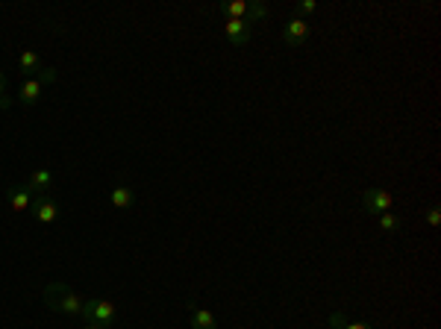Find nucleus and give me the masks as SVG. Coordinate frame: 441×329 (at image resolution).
Here are the masks:
<instances>
[{"mask_svg":"<svg viewBox=\"0 0 441 329\" xmlns=\"http://www.w3.org/2000/svg\"><path fill=\"white\" fill-rule=\"evenodd\" d=\"M188 324H192V329H218L215 315L197 303H188Z\"/></svg>","mask_w":441,"mask_h":329,"instance_id":"7","label":"nucleus"},{"mask_svg":"<svg viewBox=\"0 0 441 329\" xmlns=\"http://www.w3.org/2000/svg\"><path fill=\"white\" fill-rule=\"evenodd\" d=\"M18 68L24 77H36L41 68H45V62H41V56L36 53V50H24V53L18 56Z\"/></svg>","mask_w":441,"mask_h":329,"instance_id":"11","label":"nucleus"},{"mask_svg":"<svg viewBox=\"0 0 441 329\" xmlns=\"http://www.w3.org/2000/svg\"><path fill=\"white\" fill-rule=\"evenodd\" d=\"M115 315H118V306H115L112 300H100V297H89L86 306H82V317L91 324H100V326H112Z\"/></svg>","mask_w":441,"mask_h":329,"instance_id":"3","label":"nucleus"},{"mask_svg":"<svg viewBox=\"0 0 441 329\" xmlns=\"http://www.w3.org/2000/svg\"><path fill=\"white\" fill-rule=\"evenodd\" d=\"M268 12H271V6L265 3V0H259V3H247V15H245V21H247L250 27H253V24H259V21H265Z\"/></svg>","mask_w":441,"mask_h":329,"instance_id":"13","label":"nucleus"},{"mask_svg":"<svg viewBox=\"0 0 441 329\" xmlns=\"http://www.w3.org/2000/svg\"><path fill=\"white\" fill-rule=\"evenodd\" d=\"M56 80V68H41L36 77H24L18 86V100L24 103V106H33V103H38L41 91H45L47 82Z\"/></svg>","mask_w":441,"mask_h":329,"instance_id":"2","label":"nucleus"},{"mask_svg":"<svg viewBox=\"0 0 441 329\" xmlns=\"http://www.w3.org/2000/svg\"><path fill=\"white\" fill-rule=\"evenodd\" d=\"M109 203H112L118 212L133 209V206H135V191L130 188L127 182H118V185H115V188L109 191Z\"/></svg>","mask_w":441,"mask_h":329,"instance_id":"10","label":"nucleus"},{"mask_svg":"<svg viewBox=\"0 0 441 329\" xmlns=\"http://www.w3.org/2000/svg\"><path fill=\"white\" fill-rule=\"evenodd\" d=\"M220 12L227 18H245L247 15V0H227L224 6H220Z\"/></svg>","mask_w":441,"mask_h":329,"instance_id":"16","label":"nucleus"},{"mask_svg":"<svg viewBox=\"0 0 441 329\" xmlns=\"http://www.w3.org/2000/svg\"><path fill=\"white\" fill-rule=\"evenodd\" d=\"M30 191L33 194H47V188L54 185V173H50L47 168H36L33 173H30Z\"/></svg>","mask_w":441,"mask_h":329,"instance_id":"12","label":"nucleus"},{"mask_svg":"<svg viewBox=\"0 0 441 329\" xmlns=\"http://www.w3.org/2000/svg\"><path fill=\"white\" fill-rule=\"evenodd\" d=\"M30 212H33V218L38 223H56L59 218V203L54 197H47V194H38V197L33 200V206H30Z\"/></svg>","mask_w":441,"mask_h":329,"instance_id":"5","label":"nucleus"},{"mask_svg":"<svg viewBox=\"0 0 441 329\" xmlns=\"http://www.w3.org/2000/svg\"><path fill=\"white\" fill-rule=\"evenodd\" d=\"M312 12H318V3H315V0H300L297 3V18H306Z\"/></svg>","mask_w":441,"mask_h":329,"instance_id":"17","label":"nucleus"},{"mask_svg":"<svg viewBox=\"0 0 441 329\" xmlns=\"http://www.w3.org/2000/svg\"><path fill=\"white\" fill-rule=\"evenodd\" d=\"M9 103H12V100H9V95H6V80L0 77V109H6Z\"/></svg>","mask_w":441,"mask_h":329,"instance_id":"19","label":"nucleus"},{"mask_svg":"<svg viewBox=\"0 0 441 329\" xmlns=\"http://www.w3.org/2000/svg\"><path fill=\"white\" fill-rule=\"evenodd\" d=\"M6 200H9V209L12 212H30V206H33V191H30V185H12Z\"/></svg>","mask_w":441,"mask_h":329,"instance_id":"9","label":"nucleus"},{"mask_svg":"<svg viewBox=\"0 0 441 329\" xmlns=\"http://www.w3.org/2000/svg\"><path fill=\"white\" fill-rule=\"evenodd\" d=\"M427 221H429V226H438V223H441V209H438V206H433V209L427 212Z\"/></svg>","mask_w":441,"mask_h":329,"instance_id":"18","label":"nucleus"},{"mask_svg":"<svg viewBox=\"0 0 441 329\" xmlns=\"http://www.w3.org/2000/svg\"><path fill=\"white\" fill-rule=\"evenodd\" d=\"M224 33H227V41H229V45L241 47V45H247V41H250V33H253V27H250L245 18H227V21H224Z\"/></svg>","mask_w":441,"mask_h":329,"instance_id":"6","label":"nucleus"},{"mask_svg":"<svg viewBox=\"0 0 441 329\" xmlns=\"http://www.w3.org/2000/svg\"><path fill=\"white\" fill-rule=\"evenodd\" d=\"M362 206H365L368 215H376V218H380L383 212H392L394 194L385 191V188H365V194H362Z\"/></svg>","mask_w":441,"mask_h":329,"instance_id":"4","label":"nucleus"},{"mask_svg":"<svg viewBox=\"0 0 441 329\" xmlns=\"http://www.w3.org/2000/svg\"><path fill=\"white\" fill-rule=\"evenodd\" d=\"M312 33V27H309V21L306 18H297L294 15L289 24H286V33H282V38L289 41V45H300V41H306Z\"/></svg>","mask_w":441,"mask_h":329,"instance_id":"8","label":"nucleus"},{"mask_svg":"<svg viewBox=\"0 0 441 329\" xmlns=\"http://www.w3.org/2000/svg\"><path fill=\"white\" fill-rule=\"evenodd\" d=\"M400 226H403V221H400V215H394V212H383L380 215V230L383 232H400Z\"/></svg>","mask_w":441,"mask_h":329,"instance_id":"15","label":"nucleus"},{"mask_svg":"<svg viewBox=\"0 0 441 329\" xmlns=\"http://www.w3.org/2000/svg\"><path fill=\"white\" fill-rule=\"evenodd\" d=\"M330 329H371L365 321H348L341 312H332L330 315Z\"/></svg>","mask_w":441,"mask_h":329,"instance_id":"14","label":"nucleus"},{"mask_svg":"<svg viewBox=\"0 0 441 329\" xmlns=\"http://www.w3.org/2000/svg\"><path fill=\"white\" fill-rule=\"evenodd\" d=\"M82 329H106V326H100V324H91V321H86V326Z\"/></svg>","mask_w":441,"mask_h":329,"instance_id":"20","label":"nucleus"},{"mask_svg":"<svg viewBox=\"0 0 441 329\" xmlns=\"http://www.w3.org/2000/svg\"><path fill=\"white\" fill-rule=\"evenodd\" d=\"M45 303H47V308L62 312V315H82L86 297H80L77 291H71V288L62 282H50L45 288Z\"/></svg>","mask_w":441,"mask_h":329,"instance_id":"1","label":"nucleus"}]
</instances>
